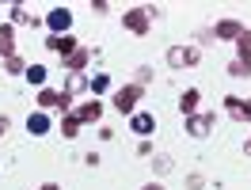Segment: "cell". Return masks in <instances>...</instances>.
<instances>
[{
  "label": "cell",
  "instance_id": "6da1fadb",
  "mask_svg": "<svg viewBox=\"0 0 251 190\" xmlns=\"http://www.w3.org/2000/svg\"><path fill=\"white\" fill-rule=\"evenodd\" d=\"M141 95H145V88H137V84H122V88H114V92H110V107L129 118V114H137Z\"/></svg>",
  "mask_w": 251,
  "mask_h": 190
},
{
  "label": "cell",
  "instance_id": "7a4b0ae2",
  "mask_svg": "<svg viewBox=\"0 0 251 190\" xmlns=\"http://www.w3.org/2000/svg\"><path fill=\"white\" fill-rule=\"evenodd\" d=\"M183 126H187V133L194 137V141H205L213 129H217V114L213 111H198V114H190V118H183Z\"/></svg>",
  "mask_w": 251,
  "mask_h": 190
},
{
  "label": "cell",
  "instance_id": "3957f363",
  "mask_svg": "<svg viewBox=\"0 0 251 190\" xmlns=\"http://www.w3.org/2000/svg\"><path fill=\"white\" fill-rule=\"evenodd\" d=\"M122 27H126L129 34H149V27H152L149 8H145V4H137V8H126V12H122Z\"/></svg>",
  "mask_w": 251,
  "mask_h": 190
},
{
  "label": "cell",
  "instance_id": "277c9868",
  "mask_svg": "<svg viewBox=\"0 0 251 190\" xmlns=\"http://www.w3.org/2000/svg\"><path fill=\"white\" fill-rule=\"evenodd\" d=\"M42 19H46V31L50 34H73V12H69L65 4H53Z\"/></svg>",
  "mask_w": 251,
  "mask_h": 190
},
{
  "label": "cell",
  "instance_id": "5b68a950",
  "mask_svg": "<svg viewBox=\"0 0 251 190\" xmlns=\"http://www.w3.org/2000/svg\"><path fill=\"white\" fill-rule=\"evenodd\" d=\"M80 46H84V42H80L76 34H46V49H53L61 61H65V57H73Z\"/></svg>",
  "mask_w": 251,
  "mask_h": 190
},
{
  "label": "cell",
  "instance_id": "8992f818",
  "mask_svg": "<svg viewBox=\"0 0 251 190\" xmlns=\"http://www.w3.org/2000/svg\"><path fill=\"white\" fill-rule=\"evenodd\" d=\"M221 103H225V114H228L232 122H251V99H244V95H225Z\"/></svg>",
  "mask_w": 251,
  "mask_h": 190
},
{
  "label": "cell",
  "instance_id": "52a82bcc",
  "mask_svg": "<svg viewBox=\"0 0 251 190\" xmlns=\"http://www.w3.org/2000/svg\"><path fill=\"white\" fill-rule=\"evenodd\" d=\"M129 133H137L141 141H149V137L156 133V114H149V111L129 114Z\"/></svg>",
  "mask_w": 251,
  "mask_h": 190
},
{
  "label": "cell",
  "instance_id": "ba28073f",
  "mask_svg": "<svg viewBox=\"0 0 251 190\" xmlns=\"http://www.w3.org/2000/svg\"><path fill=\"white\" fill-rule=\"evenodd\" d=\"M73 114L80 118V126H95L99 118H103V99H88V103H76Z\"/></svg>",
  "mask_w": 251,
  "mask_h": 190
},
{
  "label": "cell",
  "instance_id": "9c48e42d",
  "mask_svg": "<svg viewBox=\"0 0 251 190\" xmlns=\"http://www.w3.org/2000/svg\"><path fill=\"white\" fill-rule=\"evenodd\" d=\"M209 31H213V38H217V42H236V38L244 34V23H240V19H217Z\"/></svg>",
  "mask_w": 251,
  "mask_h": 190
},
{
  "label": "cell",
  "instance_id": "30bf717a",
  "mask_svg": "<svg viewBox=\"0 0 251 190\" xmlns=\"http://www.w3.org/2000/svg\"><path fill=\"white\" fill-rule=\"evenodd\" d=\"M92 57H95V49L92 46H80L76 53H73V57H65V72H69V76H73V72H84V76H88V65H92Z\"/></svg>",
  "mask_w": 251,
  "mask_h": 190
},
{
  "label": "cell",
  "instance_id": "8fae6325",
  "mask_svg": "<svg viewBox=\"0 0 251 190\" xmlns=\"http://www.w3.org/2000/svg\"><path fill=\"white\" fill-rule=\"evenodd\" d=\"M50 129H53V122H50L46 111H31L27 114V133H31V137H46Z\"/></svg>",
  "mask_w": 251,
  "mask_h": 190
},
{
  "label": "cell",
  "instance_id": "7c38bea8",
  "mask_svg": "<svg viewBox=\"0 0 251 190\" xmlns=\"http://www.w3.org/2000/svg\"><path fill=\"white\" fill-rule=\"evenodd\" d=\"M198 103H202V92H198V88H187V92L179 95V114H183V118L198 114Z\"/></svg>",
  "mask_w": 251,
  "mask_h": 190
},
{
  "label": "cell",
  "instance_id": "4fadbf2b",
  "mask_svg": "<svg viewBox=\"0 0 251 190\" xmlns=\"http://www.w3.org/2000/svg\"><path fill=\"white\" fill-rule=\"evenodd\" d=\"M16 53V23H0V57Z\"/></svg>",
  "mask_w": 251,
  "mask_h": 190
},
{
  "label": "cell",
  "instance_id": "5bb4252c",
  "mask_svg": "<svg viewBox=\"0 0 251 190\" xmlns=\"http://www.w3.org/2000/svg\"><path fill=\"white\" fill-rule=\"evenodd\" d=\"M23 80H27V84H31V88H38V92H42V88H46V80H50V69L46 65H27V72H23Z\"/></svg>",
  "mask_w": 251,
  "mask_h": 190
},
{
  "label": "cell",
  "instance_id": "9a60e30c",
  "mask_svg": "<svg viewBox=\"0 0 251 190\" xmlns=\"http://www.w3.org/2000/svg\"><path fill=\"white\" fill-rule=\"evenodd\" d=\"M107 92H110V72H95V76H88V95H92V99H103Z\"/></svg>",
  "mask_w": 251,
  "mask_h": 190
},
{
  "label": "cell",
  "instance_id": "2e32d148",
  "mask_svg": "<svg viewBox=\"0 0 251 190\" xmlns=\"http://www.w3.org/2000/svg\"><path fill=\"white\" fill-rule=\"evenodd\" d=\"M34 103H38V111H53V107H61V92H53V88H42V92L34 95Z\"/></svg>",
  "mask_w": 251,
  "mask_h": 190
},
{
  "label": "cell",
  "instance_id": "e0dca14e",
  "mask_svg": "<svg viewBox=\"0 0 251 190\" xmlns=\"http://www.w3.org/2000/svg\"><path fill=\"white\" fill-rule=\"evenodd\" d=\"M23 72H27V57H23V53L4 57V76H23Z\"/></svg>",
  "mask_w": 251,
  "mask_h": 190
},
{
  "label": "cell",
  "instance_id": "ac0fdd59",
  "mask_svg": "<svg viewBox=\"0 0 251 190\" xmlns=\"http://www.w3.org/2000/svg\"><path fill=\"white\" fill-rule=\"evenodd\" d=\"M80 129H84V126H80L76 114H65V118H61V137H65V141H76Z\"/></svg>",
  "mask_w": 251,
  "mask_h": 190
},
{
  "label": "cell",
  "instance_id": "d6986e66",
  "mask_svg": "<svg viewBox=\"0 0 251 190\" xmlns=\"http://www.w3.org/2000/svg\"><path fill=\"white\" fill-rule=\"evenodd\" d=\"M225 72L236 80H251V61H240V57H232V61L225 65Z\"/></svg>",
  "mask_w": 251,
  "mask_h": 190
},
{
  "label": "cell",
  "instance_id": "ffe728a7",
  "mask_svg": "<svg viewBox=\"0 0 251 190\" xmlns=\"http://www.w3.org/2000/svg\"><path fill=\"white\" fill-rule=\"evenodd\" d=\"M61 92H69L73 99H76L80 92H88V76H84V72H73V76L65 80V88H61Z\"/></svg>",
  "mask_w": 251,
  "mask_h": 190
},
{
  "label": "cell",
  "instance_id": "44dd1931",
  "mask_svg": "<svg viewBox=\"0 0 251 190\" xmlns=\"http://www.w3.org/2000/svg\"><path fill=\"white\" fill-rule=\"evenodd\" d=\"M164 61L172 65V69H187V46H168Z\"/></svg>",
  "mask_w": 251,
  "mask_h": 190
},
{
  "label": "cell",
  "instance_id": "7402d4cb",
  "mask_svg": "<svg viewBox=\"0 0 251 190\" xmlns=\"http://www.w3.org/2000/svg\"><path fill=\"white\" fill-rule=\"evenodd\" d=\"M172 167H175V160L168 156V152H156V156H152V171H156V179L172 175Z\"/></svg>",
  "mask_w": 251,
  "mask_h": 190
},
{
  "label": "cell",
  "instance_id": "603a6c76",
  "mask_svg": "<svg viewBox=\"0 0 251 190\" xmlns=\"http://www.w3.org/2000/svg\"><path fill=\"white\" fill-rule=\"evenodd\" d=\"M236 57H240V61H251V27H244V34L236 38Z\"/></svg>",
  "mask_w": 251,
  "mask_h": 190
},
{
  "label": "cell",
  "instance_id": "cb8c5ba5",
  "mask_svg": "<svg viewBox=\"0 0 251 190\" xmlns=\"http://www.w3.org/2000/svg\"><path fill=\"white\" fill-rule=\"evenodd\" d=\"M8 16H12V23H27L31 27V12H27V4H8Z\"/></svg>",
  "mask_w": 251,
  "mask_h": 190
},
{
  "label": "cell",
  "instance_id": "d4e9b609",
  "mask_svg": "<svg viewBox=\"0 0 251 190\" xmlns=\"http://www.w3.org/2000/svg\"><path fill=\"white\" fill-rule=\"evenodd\" d=\"M152 76H156V72H152V65H137L133 84H137V88H149V84H152Z\"/></svg>",
  "mask_w": 251,
  "mask_h": 190
},
{
  "label": "cell",
  "instance_id": "484cf974",
  "mask_svg": "<svg viewBox=\"0 0 251 190\" xmlns=\"http://www.w3.org/2000/svg\"><path fill=\"white\" fill-rule=\"evenodd\" d=\"M213 42H217V38H213V31H209V27L194 31V46H198V49H202V46H213Z\"/></svg>",
  "mask_w": 251,
  "mask_h": 190
},
{
  "label": "cell",
  "instance_id": "4316f807",
  "mask_svg": "<svg viewBox=\"0 0 251 190\" xmlns=\"http://www.w3.org/2000/svg\"><path fill=\"white\" fill-rule=\"evenodd\" d=\"M187 190H205V175L202 171H190L187 175Z\"/></svg>",
  "mask_w": 251,
  "mask_h": 190
},
{
  "label": "cell",
  "instance_id": "83f0119b",
  "mask_svg": "<svg viewBox=\"0 0 251 190\" xmlns=\"http://www.w3.org/2000/svg\"><path fill=\"white\" fill-rule=\"evenodd\" d=\"M137 156H141V160H152V156H156V148H152V137H149V141H137Z\"/></svg>",
  "mask_w": 251,
  "mask_h": 190
},
{
  "label": "cell",
  "instance_id": "f1b7e54d",
  "mask_svg": "<svg viewBox=\"0 0 251 190\" xmlns=\"http://www.w3.org/2000/svg\"><path fill=\"white\" fill-rule=\"evenodd\" d=\"M92 12H95V16H110V12H114V8H110L107 0H92Z\"/></svg>",
  "mask_w": 251,
  "mask_h": 190
},
{
  "label": "cell",
  "instance_id": "f546056e",
  "mask_svg": "<svg viewBox=\"0 0 251 190\" xmlns=\"http://www.w3.org/2000/svg\"><path fill=\"white\" fill-rule=\"evenodd\" d=\"M202 61V49L198 46H187V65H198Z\"/></svg>",
  "mask_w": 251,
  "mask_h": 190
},
{
  "label": "cell",
  "instance_id": "4dcf8cb0",
  "mask_svg": "<svg viewBox=\"0 0 251 190\" xmlns=\"http://www.w3.org/2000/svg\"><path fill=\"white\" fill-rule=\"evenodd\" d=\"M118 137V129H110V126H99V141H114Z\"/></svg>",
  "mask_w": 251,
  "mask_h": 190
},
{
  "label": "cell",
  "instance_id": "1f68e13d",
  "mask_svg": "<svg viewBox=\"0 0 251 190\" xmlns=\"http://www.w3.org/2000/svg\"><path fill=\"white\" fill-rule=\"evenodd\" d=\"M103 160H99V152H84V167H99Z\"/></svg>",
  "mask_w": 251,
  "mask_h": 190
},
{
  "label": "cell",
  "instance_id": "d6a6232c",
  "mask_svg": "<svg viewBox=\"0 0 251 190\" xmlns=\"http://www.w3.org/2000/svg\"><path fill=\"white\" fill-rule=\"evenodd\" d=\"M4 133H12V118H8V114H0V137H4Z\"/></svg>",
  "mask_w": 251,
  "mask_h": 190
},
{
  "label": "cell",
  "instance_id": "836d02e7",
  "mask_svg": "<svg viewBox=\"0 0 251 190\" xmlns=\"http://www.w3.org/2000/svg\"><path fill=\"white\" fill-rule=\"evenodd\" d=\"M34 190H61V183H53V179H50V183H42V187H34Z\"/></svg>",
  "mask_w": 251,
  "mask_h": 190
},
{
  "label": "cell",
  "instance_id": "e575fe53",
  "mask_svg": "<svg viewBox=\"0 0 251 190\" xmlns=\"http://www.w3.org/2000/svg\"><path fill=\"white\" fill-rule=\"evenodd\" d=\"M141 190H164V183H160V179H152V183H145Z\"/></svg>",
  "mask_w": 251,
  "mask_h": 190
},
{
  "label": "cell",
  "instance_id": "d590c367",
  "mask_svg": "<svg viewBox=\"0 0 251 190\" xmlns=\"http://www.w3.org/2000/svg\"><path fill=\"white\" fill-rule=\"evenodd\" d=\"M244 152H248V156H251V133H248V141H244Z\"/></svg>",
  "mask_w": 251,
  "mask_h": 190
}]
</instances>
